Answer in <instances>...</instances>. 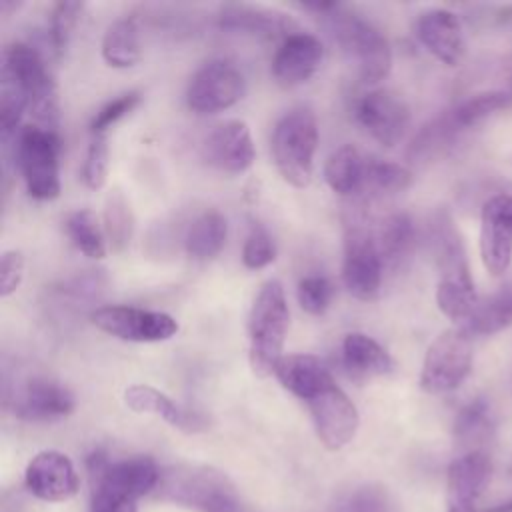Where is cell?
Listing matches in <instances>:
<instances>
[{"label": "cell", "mask_w": 512, "mask_h": 512, "mask_svg": "<svg viewBox=\"0 0 512 512\" xmlns=\"http://www.w3.org/2000/svg\"><path fill=\"white\" fill-rule=\"evenodd\" d=\"M92 480L90 512H114L138 506V498L154 492L160 482V468L150 456H128L108 460L104 452L88 458Z\"/></svg>", "instance_id": "obj_1"}, {"label": "cell", "mask_w": 512, "mask_h": 512, "mask_svg": "<svg viewBox=\"0 0 512 512\" xmlns=\"http://www.w3.org/2000/svg\"><path fill=\"white\" fill-rule=\"evenodd\" d=\"M288 326L290 312L284 286L278 280H266L248 314V358L256 376L274 374L282 358Z\"/></svg>", "instance_id": "obj_2"}, {"label": "cell", "mask_w": 512, "mask_h": 512, "mask_svg": "<svg viewBox=\"0 0 512 512\" xmlns=\"http://www.w3.org/2000/svg\"><path fill=\"white\" fill-rule=\"evenodd\" d=\"M154 492L160 500L194 512H232L242 502L232 480L208 466L166 468Z\"/></svg>", "instance_id": "obj_3"}, {"label": "cell", "mask_w": 512, "mask_h": 512, "mask_svg": "<svg viewBox=\"0 0 512 512\" xmlns=\"http://www.w3.org/2000/svg\"><path fill=\"white\" fill-rule=\"evenodd\" d=\"M320 16L328 20L336 42L348 58L354 60L362 82L374 84L388 76L392 68V50L380 28L338 2H332Z\"/></svg>", "instance_id": "obj_4"}, {"label": "cell", "mask_w": 512, "mask_h": 512, "mask_svg": "<svg viewBox=\"0 0 512 512\" xmlns=\"http://www.w3.org/2000/svg\"><path fill=\"white\" fill-rule=\"evenodd\" d=\"M318 124L310 108H292L274 126L272 156L280 176L294 188H306L314 172Z\"/></svg>", "instance_id": "obj_5"}, {"label": "cell", "mask_w": 512, "mask_h": 512, "mask_svg": "<svg viewBox=\"0 0 512 512\" xmlns=\"http://www.w3.org/2000/svg\"><path fill=\"white\" fill-rule=\"evenodd\" d=\"M2 82L16 88L28 110L42 122L44 128L56 130L58 102L56 84L42 60V56L24 42H14L2 54Z\"/></svg>", "instance_id": "obj_6"}, {"label": "cell", "mask_w": 512, "mask_h": 512, "mask_svg": "<svg viewBox=\"0 0 512 512\" xmlns=\"http://www.w3.org/2000/svg\"><path fill=\"white\" fill-rule=\"evenodd\" d=\"M60 138L54 128L24 126L16 136V164L34 200L60 196Z\"/></svg>", "instance_id": "obj_7"}, {"label": "cell", "mask_w": 512, "mask_h": 512, "mask_svg": "<svg viewBox=\"0 0 512 512\" xmlns=\"http://www.w3.org/2000/svg\"><path fill=\"white\" fill-rule=\"evenodd\" d=\"M300 400L306 402L316 434L328 450L344 448L356 434L360 416L348 394L326 372Z\"/></svg>", "instance_id": "obj_8"}, {"label": "cell", "mask_w": 512, "mask_h": 512, "mask_svg": "<svg viewBox=\"0 0 512 512\" xmlns=\"http://www.w3.org/2000/svg\"><path fill=\"white\" fill-rule=\"evenodd\" d=\"M472 370V336L454 326L444 330L428 346L420 386L428 394H446L456 390Z\"/></svg>", "instance_id": "obj_9"}, {"label": "cell", "mask_w": 512, "mask_h": 512, "mask_svg": "<svg viewBox=\"0 0 512 512\" xmlns=\"http://www.w3.org/2000/svg\"><path fill=\"white\" fill-rule=\"evenodd\" d=\"M90 320L98 330L126 342H164L178 332V322L170 314L122 304L100 306Z\"/></svg>", "instance_id": "obj_10"}, {"label": "cell", "mask_w": 512, "mask_h": 512, "mask_svg": "<svg viewBox=\"0 0 512 512\" xmlns=\"http://www.w3.org/2000/svg\"><path fill=\"white\" fill-rule=\"evenodd\" d=\"M244 76L230 60H210L190 78L186 104L196 114H216L228 110L244 96Z\"/></svg>", "instance_id": "obj_11"}, {"label": "cell", "mask_w": 512, "mask_h": 512, "mask_svg": "<svg viewBox=\"0 0 512 512\" xmlns=\"http://www.w3.org/2000/svg\"><path fill=\"white\" fill-rule=\"evenodd\" d=\"M382 256L376 236L360 224L348 226L344 236L342 280L346 290L358 300H374L382 284Z\"/></svg>", "instance_id": "obj_12"}, {"label": "cell", "mask_w": 512, "mask_h": 512, "mask_svg": "<svg viewBox=\"0 0 512 512\" xmlns=\"http://www.w3.org/2000/svg\"><path fill=\"white\" fill-rule=\"evenodd\" d=\"M6 406L16 418L30 422H52L66 418L74 406V394L58 380L48 376L28 378L14 396H6Z\"/></svg>", "instance_id": "obj_13"}, {"label": "cell", "mask_w": 512, "mask_h": 512, "mask_svg": "<svg viewBox=\"0 0 512 512\" xmlns=\"http://www.w3.org/2000/svg\"><path fill=\"white\" fill-rule=\"evenodd\" d=\"M480 254L492 276H502L512 262V194L490 196L480 212Z\"/></svg>", "instance_id": "obj_14"}, {"label": "cell", "mask_w": 512, "mask_h": 512, "mask_svg": "<svg viewBox=\"0 0 512 512\" xmlns=\"http://www.w3.org/2000/svg\"><path fill=\"white\" fill-rule=\"evenodd\" d=\"M354 116L382 146H396L410 122L406 102L390 90H370L362 94L354 104Z\"/></svg>", "instance_id": "obj_15"}, {"label": "cell", "mask_w": 512, "mask_h": 512, "mask_svg": "<svg viewBox=\"0 0 512 512\" xmlns=\"http://www.w3.org/2000/svg\"><path fill=\"white\" fill-rule=\"evenodd\" d=\"M24 484L28 492L46 502L70 500L80 486L72 460L58 450L38 452L26 466Z\"/></svg>", "instance_id": "obj_16"}, {"label": "cell", "mask_w": 512, "mask_h": 512, "mask_svg": "<svg viewBox=\"0 0 512 512\" xmlns=\"http://www.w3.org/2000/svg\"><path fill=\"white\" fill-rule=\"evenodd\" d=\"M202 158L220 172L242 174L256 158L250 128L242 120H226L204 138Z\"/></svg>", "instance_id": "obj_17"}, {"label": "cell", "mask_w": 512, "mask_h": 512, "mask_svg": "<svg viewBox=\"0 0 512 512\" xmlns=\"http://www.w3.org/2000/svg\"><path fill=\"white\" fill-rule=\"evenodd\" d=\"M428 244L434 262L440 270L438 284H458L474 286L470 278V268L466 260V250L452 216L446 210L434 212L428 224Z\"/></svg>", "instance_id": "obj_18"}, {"label": "cell", "mask_w": 512, "mask_h": 512, "mask_svg": "<svg viewBox=\"0 0 512 512\" xmlns=\"http://www.w3.org/2000/svg\"><path fill=\"white\" fill-rule=\"evenodd\" d=\"M490 478V456L486 450L466 452L448 466L446 512H478V498Z\"/></svg>", "instance_id": "obj_19"}, {"label": "cell", "mask_w": 512, "mask_h": 512, "mask_svg": "<svg viewBox=\"0 0 512 512\" xmlns=\"http://www.w3.org/2000/svg\"><path fill=\"white\" fill-rule=\"evenodd\" d=\"M324 58L322 42L308 32H294L280 42L272 58V76L282 88H294L310 80Z\"/></svg>", "instance_id": "obj_20"}, {"label": "cell", "mask_w": 512, "mask_h": 512, "mask_svg": "<svg viewBox=\"0 0 512 512\" xmlns=\"http://www.w3.org/2000/svg\"><path fill=\"white\" fill-rule=\"evenodd\" d=\"M218 26L222 30L240 32L262 40H286L290 34L298 32V24L288 14L254 4L222 6Z\"/></svg>", "instance_id": "obj_21"}, {"label": "cell", "mask_w": 512, "mask_h": 512, "mask_svg": "<svg viewBox=\"0 0 512 512\" xmlns=\"http://www.w3.org/2000/svg\"><path fill=\"white\" fill-rule=\"evenodd\" d=\"M414 34L420 44L442 64L458 66L464 58V34L458 16L444 8L422 12L414 22Z\"/></svg>", "instance_id": "obj_22"}, {"label": "cell", "mask_w": 512, "mask_h": 512, "mask_svg": "<svg viewBox=\"0 0 512 512\" xmlns=\"http://www.w3.org/2000/svg\"><path fill=\"white\" fill-rule=\"evenodd\" d=\"M124 404L140 414H156L164 422L184 432H200L206 428V420L194 412L178 406L162 390L148 384H132L124 390Z\"/></svg>", "instance_id": "obj_23"}, {"label": "cell", "mask_w": 512, "mask_h": 512, "mask_svg": "<svg viewBox=\"0 0 512 512\" xmlns=\"http://www.w3.org/2000/svg\"><path fill=\"white\" fill-rule=\"evenodd\" d=\"M342 364L356 378L384 376L394 368V360L386 348L362 332H350L344 336Z\"/></svg>", "instance_id": "obj_24"}, {"label": "cell", "mask_w": 512, "mask_h": 512, "mask_svg": "<svg viewBox=\"0 0 512 512\" xmlns=\"http://www.w3.org/2000/svg\"><path fill=\"white\" fill-rule=\"evenodd\" d=\"M458 326H462L472 338L490 336L512 326V282L502 284L488 298L478 300L472 314Z\"/></svg>", "instance_id": "obj_25"}, {"label": "cell", "mask_w": 512, "mask_h": 512, "mask_svg": "<svg viewBox=\"0 0 512 512\" xmlns=\"http://www.w3.org/2000/svg\"><path fill=\"white\" fill-rule=\"evenodd\" d=\"M494 420L490 412V404L484 398H474L466 406L460 408L454 420V442L466 452L484 450V444L492 438Z\"/></svg>", "instance_id": "obj_26"}, {"label": "cell", "mask_w": 512, "mask_h": 512, "mask_svg": "<svg viewBox=\"0 0 512 512\" xmlns=\"http://www.w3.org/2000/svg\"><path fill=\"white\" fill-rule=\"evenodd\" d=\"M226 236H228L226 218L218 210H206L190 224L184 236L186 254L198 262L212 260L224 248Z\"/></svg>", "instance_id": "obj_27"}, {"label": "cell", "mask_w": 512, "mask_h": 512, "mask_svg": "<svg viewBox=\"0 0 512 512\" xmlns=\"http://www.w3.org/2000/svg\"><path fill=\"white\" fill-rule=\"evenodd\" d=\"M366 158L352 144L336 148L324 164V180L340 196L358 194L364 180Z\"/></svg>", "instance_id": "obj_28"}, {"label": "cell", "mask_w": 512, "mask_h": 512, "mask_svg": "<svg viewBox=\"0 0 512 512\" xmlns=\"http://www.w3.org/2000/svg\"><path fill=\"white\" fill-rule=\"evenodd\" d=\"M416 242L414 222L406 212H394L386 216L376 232V244L382 256V262L398 268L410 256Z\"/></svg>", "instance_id": "obj_29"}, {"label": "cell", "mask_w": 512, "mask_h": 512, "mask_svg": "<svg viewBox=\"0 0 512 512\" xmlns=\"http://www.w3.org/2000/svg\"><path fill=\"white\" fill-rule=\"evenodd\" d=\"M102 58L112 68H130L140 60V40L134 18H118L106 28Z\"/></svg>", "instance_id": "obj_30"}, {"label": "cell", "mask_w": 512, "mask_h": 512, "mask_svg": "<svg viewBox=\"0 0 512 512\" xmlns=\"http://www.w3.org/2000/svg\"><path fill=\"white\" fill-rule=\"evenodd\" d=\"M512 104V94L506 90H488L478 92L462 102H458L454 108L446 110L450 122L460 130L466 132L468 128L480 124L484 118L492 116L498 110H504Z\"/></svg>", "instance_id": "obj_31"}, {"label": "cell", "mask_w": 512, "mask_h": 512, "mask_svg": "<svg viewBox=\"0 0 512 512\" xmlns=\"http://www.w3.org/2000/svg\"><path fill=\"white\" fill-rule=\"evenodd\" d=\"M462 132L450 122L448 114L444 112L442 116L434 118L432 122H428L426 126H422V130L416 134V138L410 144L408 156L414 162H424V160H434L442 154H446L454 142L458 140Z\"/></svg>", "instance_id": "obj_32"}, {"label": "cell", "mask_w": 512, "mask_h": 512, "mask_svg": "<svg viewBox=\"0 0 512 512\" xmlns=\"http://www.w3.org/2000/svg\"><path fill=\"white\" fill-rule=\"evenodd\" d=\"M412 184V172L398 164L378 158H366L364 180H362V194L368 196H388L404 192Z\"/></svg>", "instance_id": "obj_33"}, {"label": "cell", "mask_w": 512, "mask_h": 512, "mask_svg": "<svg viewBox=\"0 0 512 512\" xmlns=\"http://www.w3.org/2000/svg\"><path fill=\"white\" fill-rule=\"evenodd\" d=\"M66 234L72 244L88 258L102 260L106 256V240L96 214L88 208L70 212L64 222Z\"/></svg>", "instance_id": "obj_34"}, {"label": "cell", "mask_w": 512, "mask_h": 512, "mask_svg": "<svg viewBox=\"0 0 512 512\" xmlns=\"http://www.w3.org/2000/svg\"><path fill=\"white\" fill-rule=\"evenodd\" d=\"M134 230V218L130 204L122 190H112L104 204V234L114 252H122Z\"/></svg>", "instance_id": "obj_35"}, {"label": "cell", "mask_w": 512, "mask_h": 512, "mask_svg": "<svg viewBox=\"0 0 512 512\" xmlns=\"http://www.w3.org/2000/svg\"><path fill=\"white\" fill-rule=\"evenodd\" d=\"M330 512H396V502L384 486L362 484L342 494Z\"/></svg>", "instance_id": "obj_36"}, {"label": "cell", "mask_w": 512, "mask_h": 512, "mask_svg": "<svg viewBox=\"0 0 512 512\" xmlns=\"http://www.w3.org/2000/svg\"><path fill=\"white\" fill-rule=\"evenodd\" d=\"M82 10H84V2H56L52 12H50V40H52V46L58 54H64L70 40H72V34H74V28L82 16Z\"/></svg>", "instance_id": "obj_37"}, {"label": "cell", "mask_w": 512, "mask_h": 512, "mask_svg": "<svg viewBox=\"0 0 512 512\" xmlns=\"http://www.w3.org/2000/svg\"><path fill=\"white\" fill-rule=\"evenodd\" d=\"M296 294L304 312H308L310 316H322L332 302L334 286L326 276L310 274L298 282Z\"/></svg>", "instance_id": "obj_38"}, {"label": "cell", "mask_w": 512, "mask_h": 512, "mask_svg": "<svg viewBox=\"0 0 512 512\" xmlns=\"http://www.w3.org/2000/svg\"><path fill=\"white\" fill-rule=\"evenodd\" d=\"M108 166H110V148L108 140L104 134L92 136L86 158L82 164V180L90 190H100L106 184L108 176Z\"/></svg>", "instance_id": "obj_39"}, {"label": "cell", "mask_w": 512, "mask_h": 512, "mask_svg": "<svg viewBox=\"0 0 512 512\" xmlns=\"http://www.w3.org/2000/svg\"><path fill=\"white\" fill-rule=\"evenodd\" d=\"M274 258H276V248H274L272 236L268 234V230L262 224L254 222L250 226V232L242 246L244 266L250 270H260V268L272 264Z\"/></svg>", "instance_id": "obj_40"}, {"label": "cell", "mask_w": 512, "mask_h": 512, "mask_svg": "<svg viewBox=\"0 0 512 512\" xmlns=\"http://www.w3.org/2000/svg\"><path fill=\"white\" fill-rule=\"evenodd\" d=\"M140 104V94L138 92H126L120 94L118 98L106 102L92 118L90 122V132L92 136L96 134H104L108 128H112L118 120H122L126 114H130L136 106Z\"/></svg>", "instance_id": "obj_41"}, {"label": "cell", "mask_w": 512, "mask_h": 512, "mask_svg": "<svg viewBox=\"0 0 512 512\" xmlns=\"http://www.w3.org/2000/svg\"><path fill=\"white\" fill-rule=\"evenodd\" d=\"M24 276V256L20 250H6L0 264V296L8 298L20 286Z\"/></svg>", "instance_id": "obj_42"}, {"label": "cell", "mask_w": 512, "mask_h": 512, "mask_svg": "<svg viewBox=\"0 0 512 512\" xmlns=\"http://www.w3.org/2000/svg\"><path fill=\"white\" fill-rule=\"evenodd\" d=\"M484 512H512V498L506 500V502H500V504H494L490 508H486Z\"/></svg>", "instance_id": "obj_43"}, {"label": "cell", "mask_w": 512, "mask_h": 512, "mask_svg": "<svg viewBox=\"0 0 512 512\" xmlns=\"http://www.w3.org/2000/svg\"><path fill=\"white\" fill-rule=\"evenodd\" d=\"M498 20H500V22L512 20V6H504L502 10H498Z\"/></svg>", "instance_id": "obj_44"}, {"label": "cell", "mask_w": 512, "mask_h": 512, "mask_svg": "<svg viewBox=\"0 0 512 512\" xmlns=\"http://www.w3.org/2000/svg\"><path fill=\"white\" fill-rule=\"evenodd\" d=\"M232 512H260V510L252 508L248 502H244V500H242V502H240V504H238V506H236Z\"/></svg>", "instance_id": "obj_45"}, {"label": "cell", "mask_w": 512, "mask_h": 512, "mask_svg": "<svg viewBox=\"0 0 512 512\" xmlns=\"http://www.w3.org/2000/svg\"><path fill=\"white\" fill-rule=\"evenodd\" d=\"M506 92L512 94V72H510V76H508V88H506Z\"/></svg>", "instance_id": "obj_46"}]
</instances>
